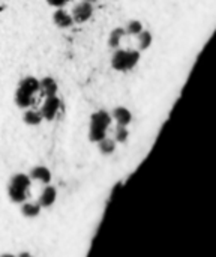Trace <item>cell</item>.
Wrapping results in <instances>:
<instances>
[{
	"label": "cell",
	"mask_w": 216,
	"mask_h": 257,
	"mask_svg": "<svg viewBox=\"0 0 216 257\" xmlns=\"http://www.w3.org/2000/svg\"><path fill=\"white\" fill-rule=\"evenodd\" d=\"M23 120H24L27 125H30V126H36V125H39V123L44 120V117H42L41 111L26 108V113H24V116H23Z\"/></svg>",
	"instance_id": "14"
},
{
	"label": "cell",
	"mask_w": 216,
	"mask_h": 257,
	"mask_svg": "<svg viewBox=\"0 0 216 257\" xmlns=\"http://www.w3.org/2000/svg\"><path fill=\"white\" fill-rule=\"evenodd\" d=\"M141 59L140 50H129V48H116L111 56V66L119 72H128L134 69Z\"/></svg>",
	"instance_id": "3"
},
{
	"label": "cell",
	"mask_w": 216,
	"mask_h": 257,
	"mask_svg": "<svg viewBox=\"0 0 216 257\" xmlns=\"http://www.w3.org/2000/svg\"><path fill=\"white\" fill-rule=\"evenodd\" d=\"M87 2H90V3H95L96 0H87Z\"/></svg>",
	"instance_id": "20"
},
{
	"label": "cell",
	"mask_w": 216,
	"mask_h": 257,
	"mask_svg": "<svg viewBox=\"0 0 216 257\" xmlns=\"http://www.w3.org/2000/svg\"><path fill=\"white\" fill-rule=\"evenodd\" d=\"M56 199H57L56 188L47 184V187L42 190V193L38 199V203L41 205V208H51L56 203Z\"/></svg>",
	"instance_id": "8"
},
{
	"label": "cell",
	"mask_w": 216,
	"mask_h": 257,
	"mask_svg": "<svg viewBox=\"0 0 216 257\" xmlns=\"http://www.w3.org/2000/svg\"><path fill=\"white\" fill-rule=\"evenodd\" d=\"M30 185H32L30 176H27L24 173L14 175L9 181V185H8V196H9L11 202H14V203L26 202L29 197Z\"/></svg>",
	"instance_id": "4"
},
{
	"label": "cell",
	"mask_w": 216,
	"mask_h": 257,
	"mask_svg": "<svg viewBox=\"0 0 216 257\" xmlns=\"http://www.w3.org/2000/svg\"><path fill=\"white\" fill-rule=\"evenodd\" d=\"M126 36V32H125V27H116L111 30V33L108 35V47L116 50L120 47V42L122 39Z\"/></svg>",
	"instance_id": "12"
},
{
	"label": "cell",
	"mask_w": 216,
	"mask_h": 257,
	"mask_svg": "<svg viewBox=\"0 0 216 257\" xmlns=\"http://www.w3.org/2000/svg\"><path fill=\"white\" fill-rule=\"evenodd\" d=\"M141 30H144V26L140 20H131L126 26H125V32L129 36H137Z\"/></svg>",
	"instance_id": "17"
},
{
	"label": "cell",
	"mask_w": 216,
	"mask_h": 257,
	"mask_svg": "<svg viewBox=\"0 0 216 257\" xmlns=\"http://www.w3.org/2000/svg\"><path fill=\"white\" fill-rule=\"evenodd\" d=\"M96 145H98L99 152H101L102 155H111V154H114V151H116V140H114V139H110V137L102 139V140L98 142Z\"/></svg>",
	"instance_id": "15"
},
{
	"label": "cell",
	"mask_w": 216,
	"mask_h": 257,
	"mask_svg": "<svg viewBox=\"0 0 216 257\" xmlns=\"http://www.w3.org/2000/svg\"><path fill=\"white\" fill-rule=\"evenodd\" d=\"M53 21L59 29H69L74 24V18L69 12H66L63 8H57L53 14Z\"/></svg>",
	"instance_id": "7"
},
{
	"label": "cell",
	"mask_w": 216,
	"mask_h": 257,
	"mask_svg": "<svg viewBox=\"0 0 216 257\" xmlns=\"http://www.w3.org/2000/svg\"><path fill=\"white\" fill-rule=\"evenodd\" d=\"M39 93V80L29 75L24 77L15 90V104L20 108H30L35 105Z\"/></svg>",
	"instance_id": "1"
},
{
	"label": "cell",
	"mask_w": 216,
	"mask_h": 257,
	"mask_svg": "<svg viewBox=\"0 0 216 257\" xmlns=\"http://www.w3.org/2000/svg\"><path fill=\"white\" fill-rule=\"evenodd\" d=\"M111 113L107 110H98L90 116V123H89V140L92 143H98L102 139L107 137L110 125H111Z\"/></svg>",
	"instance_id": "2"
},
{
	"label": "cell",
	"mask_w": 216,
	"mask_h": 257,
	"mask_svg": "<svg viewBox=\"0 0 216 257\" xmlns=\"http://www.w3.org/2000/svg\"><path fill=\"white\" fill-rule=\"evenodd\" d=\"M137 38H138V50L140 51L149 50L152 47V44H153V35L149 30H141L137 35Z\"/></svg>",
	"instance_id": "13"
},
{
	"label": "cell",
	"mask_w": 216,
	"mask_h": 257,
	"mask_svg": "<svg viewBox=\"0 0 216 257\" xmlns=\"http://www.w3.org/2000/svg\"><path fill=\"white\" fill-rule=\"evenodd\" d=\"M30 179H35V181L47 185L51 182V172L45 166H36L30 170Z\"/></svg>",
	"instance_id": "11"
},
{
	"label": "cell",
	"mask_w": 216,
	"mask_h": 257,
	"mask_svg": "<svg viewBox=\"0 0 216 257\" xmlns=\"http://www.w3.org/2000/svg\"><path fill=\"white\" fill-rule=\"evenodd\" d=\"M60 107H62V101H60V98H59L57 95L45 96V101H44V104H42V107H41L39 111H41L44 120L51 122V120L56 119V116H57Z\"/></svg>",
	"instance_id": "5"
},
{
	"label": "cell",
	"mask_w": 216,
	"mask_h": 257,
	"mask_svg": "<svg viewBox=\"0 0 216 257\" xmlns=\"http://www.w3.org/2000/svg\"><path fill=\"white\" fill-rule=\"evenodd\" d=\"M50 6H54V8H63L65 5H68L71 0H47Z\"/></svg>",
	"instance_id": "19"
},
{
	"label": "cell",
	"mask_w": 216,
	"mask_h": 257,
	"mask_svg": "<svg viewBox=\"0 0 216 257\" xmlns=\"http://www.w3.org/2000/svg\"><path fill=\"white\" fill-rule=\"evenodd\" d=\"M57 90H59V86H57V81L53 77H44V78L39 80V93L42 96L57 95Z\"/></svg>",
	"instance_id": "9"
},
{
	"label": "cell",
	"mask_w": 216,
	"mask_h": 257,
	"mask_svg": "<svg viewBox=\"0 0 216 257\" xmlns=\"http://www.w3.org/2000/svg\"><path fill=\"white\" fill-rule=\"evenodd\" d=\"M129 137V130L125 125H117L114 131V140L116 143H126Z\"/></svg>",
	"instance_id": "18"
},
{
	"label": "cell",
	"mask_w": 216,
	"mask_h": 257,
	"mask_svg": "<svg viewBox=\"0 0 216 257\" xmlns=\"http://www.w3.org/2000/svg\"><path fill=\"white\" fill-rule=\"evenodd\" d=\"M39 212H41V205L39 203H26V202H23L21 214L26 218H35V217L39 215Z\"/></svg>",
	"instance_id": "16"
},
{
	"label": "cell",
	"mask_w": 216,
	"mask_h": 257,
	"mask_svg": "<svg viewBox=\"0 0 216 257\" xmlns=\"http://www.w3.org/2000/svg\"><path fill=\"white\" fill-rule=\"evenodd\" d=\"M72 18H74V23H78V24H83L86 21H89L93 15V5L87 0H83L80 2L78 5L74 6L72 9Z\"/></svg>",
	"instance_id": "6"
},
{
	"label": "cell",
	"mask_w": 216,
	"mask_h": 257,
	"mask_svg": "<svg viewBox=\"0 0 216 257\" xmlns=\"http://www.w3.org/2000/svg\"><path fill=\"white\" fill-rule=\"evenodd\" d=\"M111 117L116 120L117 125H125V126H128V125L132 122V113H131V110L126 108V107H123V105L116 107V108L111 111Z\"/></svg>",
	"instance_id": "10"
}]
</instances>
